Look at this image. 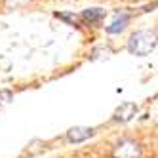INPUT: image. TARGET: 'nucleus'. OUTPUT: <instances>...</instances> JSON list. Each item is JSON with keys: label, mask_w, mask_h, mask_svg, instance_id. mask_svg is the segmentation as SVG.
Listing matches in <instances>:
<instances>
[{"label": "nucleus", "mask_w": 158, "mask_h": 158, "mask_svg": "<svg viewBox=\"0 0 158 158\" xmlns=\"http://www.w3.org/2000/svg\"><path fill=\"white\" fill-rule=\"evenodd\" d=\"M135 112H137V105L135 103H122L114 112V120L116 122H128L130 118L135 116Z\"/></svg>", "instance_id": "nucleus-3"}, {"label": "nucleus", "mask_w": 158, "mask_h": 158, "mask_svg": "<svg viewBox=\"0 0 158 158\" xmlns=\"http://www.w3.org/2000/svg\"><path fill=\"white\" fill-rule=\"evenodd\" d=\"M156 48V32L154 31H137L128 40V50L133 55H149Z\"/></svg>", "instance_id": "nucleus-1"}, {"label": "nucleus", "mask_w": 158, "mask_h": 158, "mask_svg": "<svg viewBox=\"0 0 158 158\" xmlns=\"http://www.w3.org/2000/svg\"><path fill=\"white\" fill-rule=\"evenodd\" d=\"M130 23V15L128 14H122L120 17L114 19V23L107 27V32H110V35H116V32H122L124 29H126V25Z\"/></svg>", "instance_id": "nucleus-5"}, {"label": "nucleus", "mask_w": 158, "mask_h": 158, "mask_svg": "<svg viewBox=\"0 0 158 158\" xmlns=\"http://www.w3.org/2000/svg\"><path fill=\"white\" fill-rule=\"evenodd\" d=\"M92 135H94L92 128H71L67 131V139L71 143H80V141H84L88 137H92Z\"/></svg>", "instance_id": "nucleus-4"}, {"label": "nucleus", "mask_w": 158, "mask_h": 158, "mask_svg": "<svg viewBox=\"0 0 158 158\" xmlns=\"http://www.w3.org/2000/svg\"><path fill=\"white\" fill-rule=\"evenodd\" d=\"M25 2H29V0H6V6H21V4H25Z\"/></svg>", "instance_id": "nucleus-9"}, {"label": "nucleus", "mask_w": 158, "mask_h": 158, "mask_svg": "<svg viewBox=\"0 0 158 158\" xmlns=\"http://www.w3.org/2000/svg\"><path fill=\"white\" fill-rule=\"evenodd\" d=\"M55 17H59V19H65V21H69L71 25H74V23H76V15H74V14H59V12H57V14H55Z\"/></svg>", "instance_id": "nucleus-8"}, {"label": "nucleus", "mask_w": 158, "mask_h": 158, "mask_svg": "<svg viewBox=\"0 0 158 158\" xmlns=\"http://www.w3.org/2000/svg\"><path fill=\"white\" fill-rule=\"evenodd\" d=\"M103 17H105V10L101 8H89L82 12V19L88 21V23H95V21H101Z\"/></svg>", "instance_id": "nucleus-6"}, {"label": "nucleus", "mask_w": 158, "mask_h": 158, "mask_svg": "<svg viewBox=\"0 0 158 158\" xmlns=\"http://www.w3.org/2000/svg\"><path fill=\"white\" fill-rule=\"evenodd\" d=\"M143 147L135 139H122L112 147V158H141Z\"/></svg>", "instance_id": "nucleus-2"}, {"label": "nucleus", "mask_w": 158, "mask_h": 158, "mask_svg": "<svg viewBox=\"0 0 158 158\" xmlns=\"http://www.w3.org/2000/svg\"><path fill=\"white\" fill-rule=\"evenodd\" d=\"M12 99H14V94L8 92V89H2V92H0V107L6 105V103H10Z\"/></svg>", "instance_id": "nucleus-7"}]
</instances>
